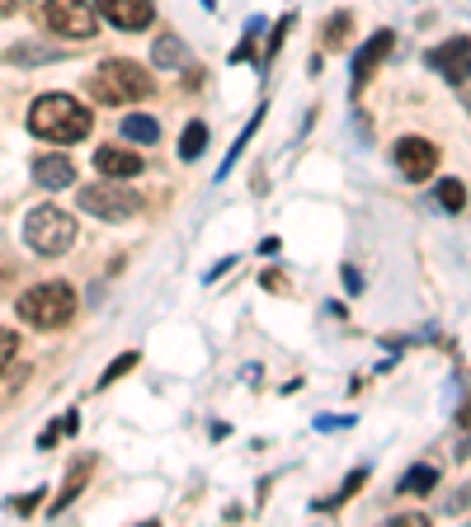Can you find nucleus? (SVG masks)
I'll list each match as a JSON object with an SVG mask.
<instances>
[{"mask_svg":"<svg viewBox=\"0 0 471 527\" xmlns=\"http://www.w3.org/2000/svg\"><path fill=\"white\" fill-rule=\"evenodd\" d=\"M396 170L410 184H425L438 170V147L425 142V137H401V142H396Z\"/></svg>","mask_w":471,"mask_h":527,"instance_id":"6e6552de","label":"nucleus"},{"mask_svg":"<svg viewBox=\"0 0 471 527\" xmlns=\"http://www.w3.org/2000/svg\"><path fill=\"white\" fill-rule=\"evenodd\" d=\"M76 316V292L67 283H38L19 297V320L38 329H62Z\"/></svg>","mask_w":471,"mask_h":527,"instance_id":"7ed1b4c3","label":"nucleus"},{"mask_svg":"<svg viewBox=\"0 0 471 527\" xmlns=\"http://www.w3.org/2000/svg\"><path fill=\"white\" fill-rule=\"evenodd\" d=\"M43 19H47V29H57L62 38H76V43H90L99 29V15L86 0H47Z\"/></svg>","mask_w":471,"mask_h":527,"instance_id":"423d86ee","label":"nucleus"},{"mask_svg":"<svg viewBox=\"0 0 471 527\" xmlns=\"http://www.w3.org/2000/svg\"><path fill=\"white\" fill-rule=\"evenodd\" d=\"M438 208H443V212H462V208H466L462 179H443V184H438Z\"/></svg>","mask_w":471,"mask_h":527,"instance_id":"a211bd4d","label":"nucleus"},{"mask_svg":"<svg viewBox=\"0 0 471 527\" xmlns=\"http://www.w3.org/2000/svg\"><path fill=\"white\" fill-rule=\"evenodd\" d=\"M457 420H462V424L471 429V396H466V405H462V414H457Z\"/></svg>","mask_w":471,"mask_h":527,"instance_id":"bb28decb","label":"nucleus"},{"mask_svg":"<svg viewBox=\"0 0 471 527\" xmlns=\"http://www.w3.org/2000/svg\"><path fill=\"white\" fill-rule=\"evenodd\" d=\"M344 283H349V292H363V279H358V269H344Z\"/></svg>","mask_w":471,"mask_h":527,"instance_id":"a878e982","label":"nucleus"},{"mask_svg":"<svg viewBox=\"0 0 471 527\" xmlns=\"http://www.w3.org/2000/svg\"><path fill=\"white\" fill-rule=\"evenodd\" d=\"M86 476H90V466H76V471H71V476H67V490H62V499H57V504H52V513H62V509L71 504V499L80 494V485H86Z\"/></svg>","mask_w":471,"mask_h":527,"instance_id":"aec40b11","label":"nucleus"},{"mask_svg":"<svg viewBox=\"0 0 471 527\" xmlns=\"http://www.w3.org/2000/svg\"><path fill=\"white\" fill-rule=\"evenodd\" d=\"M425 62H429V71H438L443 80L462 86V80H471V38H466V34H453L448 43L429 47Z\"/></svg>","mask_w":471,"mask_h":527,"instance_id":"0eeeda50","label":"nucleus"},{"mask_svg":"<svg viewBox=\"0 0 471 527\" xmlns=\"http://www.w3.org/2000/svg\"><path fill=\"white\" fill-rule=\"evenodd\" d=\"M118 127H123V137H128V142H147V147L160 137V123H156V118H147V114H128Z\"/></svg>","mask_w":471,"mask_h":527,"instance_id":"4468645a","label":"nucleus"},{"mask_svg":"<svg viewBox=\"0 0 471 527\" xmlns=\"http://www.w3.org/2000/svg\"><path fill=\"white\" fill-rule=\"evenodd\" d=\"M438 485V466H410L401 476V494H429Z\"/></svg>","mask_w":471,"mask_h":527,"instance_id":"2eb2a0df","label":"nucleus"},{"mask_svg":"<svg viewBox=\"0 0 471 527\" xmlns=\"http://www.w3.org/2000/svg\"><path fill=\"white\" fill-rule=\"evenodd\" d=\"M15 349H19V335H15V329H0V372L10 368V358H15Z\"/></svg>","mask_w":471,"mask_h":527,"instance_id":"5701e85b","label":"nucleus"},{"mask_svg":"<svg viewBox=\"0 0 471 527\" xmlns=\"http://www.w3.org/2000/svg\"><path fill=\"white\" fill-rule=\"evenodd\" d=\"M90 95L99 104H142L151 99V71H142L137 62H99V71L90 76Z\"/></svg>","mask_w":471,"mask_h":527,"instance_id":"f03ea898","label":"nucleus"},{"mask_svg":"<svg viewBox=\"0 0 471 527\" xmlns=\"http://www.w3.org/2000/svg\"><path fill=\"white\" fill-rule=\"evenodd\" d=\"M76 208L90 212V217H104V221H123V217H137L142 212V193H132L128 184L108 179V184H86L76 193Z\"/></svg>","mask_w":471,"mask_h":527,"instance_id":"39448f33","label":"nucleus"},{"mask_svg":"<svg viewBox=\"0 0 471 527\" xmlns=\"http://www.w3.org/2000/svg\"><path fill=\"white\" fill-rule=\"evenodd\" d=\"M57 57H62V52L57 47H43V43H19V47L5 52V62H15V66L19 62H57Z\"/></svg>","mask_w":471,"mask_h":527,"instance_id":"dca6fc26","label":"nucleus"},{"mask_svg":"<svg viewBox=\"0 0 471 527\" xmlns=\"http://www.w3.org/2000/svg\"><path fill=\"white\" fill-rule=\"evenodd\" d=\"M95 170L104 179H132V175H142V156L123 151V147H99L95 151Z\"/></svg>","mask_w":471,"mask_h":527,"instance_id":"9b49d317","label":"nucleus"},{"mask_svg":"<svg viewBox=\"0 0 471 527\" xmlns=\"http://www.w3.org/2000/svg\"><path fill=\"white\" fill-rule=\"evenodd\" d=\"M34 179L43 188H76V165L67 156H38L34 160Z\"/></svg>","mask_w":471,"mask_h":527,"instance_id":"f8f14e48","label":"nucleus"},{"mask_svg":"<svg viewBox=\"0 0 471 527\" xmlns=\"http://www.w3.org/2000/svg\"><path fill=\"white\" fill-rule=\"evenodd\" d=\"M0 15H10V0H0Z\"/></svg>","mask_w":471,"mask_h":527,"instance_id":"cd10ccee","label":"nucleus"},{"mask_svg":"<svg viewBox=\"0 0 471 527\" xmlns=\"http://www.w3.org/2000/svg\"><path fill=\"white\" fill-rule=\"evenodd\" d=\"M76 240V221L62 208H34L24 221V245L38 249V255H67Z\"/></svg>","mask_w":471,"mask_h":527,"instance_id":"20e7f679","label":"nucleus"},{"mask_svg":"<svg viewBox=\"0 0 471 527\" xmlns=\"http://www.w3.org/2000/svg\"><path fill=\"white\" fill-rule=\"evenodd\" d=\"M137 368V353H123V358H114V363H108V372L99 377V386H108V381H118L123 372H132Z\"/></svg>","mask_w":471,"mask_h":527,"instance_id":"4be33fe9","label":"nucleus"},{"mask_svg":"<svg viewBox=\"0 0 471 527\" xmlns=\"http://www.w3.org/2000/svg\"><path fill=\"white\" fill-rule=\"evenodd\" d=\"M151 66H156V71H179V66H189V47H184L175 34H160V38L151 43Z\"/></svg>","mask_w":471,"mask_h":527,"instance_id":"ddd939ff","label":"nucleus"},{"mask_svg":"<svg viewBox=\"0 0 471 527\" xmlns=\"http://www.w3.org/2000/svg\"><path fill=\"white\" fill-rule=\"evenodd\" d=\"M90 108L76 104L71 95H43L29 108V132L43 137V142H80L90 132Z\"/></svg>","mask_w":471,"mask_h":527,"instance_id":"f257e3e1","label":"nucleus"},{"mask_svg":"<svg viewBox=\"0 0 471 527\" xmlns=\"http://www.w3.org/2000/svg\"><path fill=\"white\" fill-rule=\"evenodd\" d=\"M57 433H62V424H47L43 438H38V448H52V442H57Z\"/></svg>","mask_w":471,"mask_h":527,"instance_id":"393cba45","label":"nucleus"},{"mask_svg":"<svg viewBox=\"0 0 471 527\" xmlns=\"http://www.w3.org/2000/svg\"><path fill=\"white\" fill-rule=\"evenodd\" d=\"M363 481H368V471H363V466H358V471H349V481L340 485V494H335V499H321L316 509H321V513H325V509H340L344 499H353V494H358V485H363Z\"/></svg>","mask_w":471,"mask_h":527,"instance_id":"6ab92c4d","label":"nucleus"},{"mask_svg":"<svg viewBox=\"0 0 471 527\" xmlns=\"http://www.w3.org/2000/svg\"><path fill=\"white\" fill-rule=\"evenodd\" d=\"M95 15H104L114 29H147L156 5L151 0H95Z\"/></svg>","mask_w":471,"mask_h":527,"instance_id":"1a4fd4ad","label":"nucleus"},{"mask_svg":"<svg viewBox=\"0 0 471 527\" xmlns=\"http://www.w3.org/2000/svg\"><path fill=\"white\" fill-rule=\"evenodd\" d=\"M288 29H292V15H283V19H279V29H273V38H269V47H264V62H269V57H273V52H279V47H283V38H288Z\"/></svg>","mask_w":471,"mask_h":527,"instance_id":"b1692460","label":"nucleus"},{"mask_svg":"<svg viewBox=\"0 0 471 527\" xmlns=\"http://www.w3.org/2000/svg\"><path fill=\"white\" fill-rule=\"evenodd\" d=\"M349 15H335V19H325V47H340L344 43V34H349Z\"/></svg>","mask_w":471,"mask_h":527,"instance_id":"412c9836","label":"nucleus"},{"mask_svg":"<svg viewBox=\"0 0 471 527\" xmlns=\"http://www.w3.org/2000/svg\"><path fill=\"white\" fill-rule=\"evenodd\" d=\"M392 43H396L392 34H386V29H377V38H368L363 47L353 52V66H349V71H353V95L363 90L368 80H373V71L386 62V52H392Z\"/></svg>","mask_w":471,"mask_h":527,"instance_id":"9d476101","label":"nucleus"},{"mask_svg":"<svg viewBox=\"0 0 471 527\" xmlns=\"http://www.w3.org/2000/svg\"><path fill=\"white\" fill-rule=\"evenodd\" d=\"M208 151V123H189L184 137H179V156L184 160H199Z\"/></svg>","mask_w":471,"mask_h":527,"instance_id":"f3484780","label":"nucleus"}]
</instances>
